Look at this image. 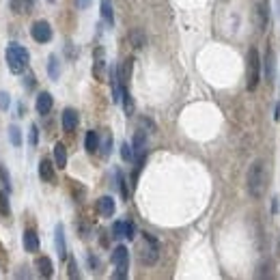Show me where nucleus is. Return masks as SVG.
Here are the masks:
<instances>
[{
  "instance_id": "30",
  "label": "nucleus",
  "mask_w": 280,
  "mask_h": 280,
  "mask_svg": "<svg viewBox=\"0 0 280 280\" xmlns=\"http://www.w3.org/2000/svg\"><path fill=\"white\" fill-rule=\"evenodd\" d=\"M134 237H136V224L132 220H125V239L132 241Z\"/></svg>"
},
{
  "instance_id": "29",
  "label": "nucleus",
  "mask_w": 280,
  "mask_h": 280,
  "mask_svg": "<svg viewBox=\"0 0 280 280\" xmlns=\"http://www.w3.org/2000/svg\"><path fill=\"white\" fill-rule=\"evenodd\" d=\"M130 39H132V43H134V48H136V50H140V48L144 46V37H142L140 30H132Z\"/></svg>"
},
{
  "instance_id": "5",
  "label": "nucleus",
  "mask_w": 280,
  "mask_h": 280,
  "mask_svg": "<svg viewBox=\"0 0 280 280\" xmlns=\"http://www.w3.org/2000/svg\"><path fill=\"white\" fill-rule=\"evenodd\" d=\"M112 265H114V274L112 278L116 280H123L128 278V269H130V250L125 246H116L112 250Z\"/></svg>"
},
{
  "instance_id": "26",
  "label": "nucleus",
  "mask_w": 280,
  "mask_h": 280,
  "mask_svg": "<svg viewBox=\"0 0 280 280\" xmlns=\"http://www.w3.org/2000/svg\"><path fill=\"white\" fill-rule=\"evenodd\" d=\"M121 102H123V110H125V114H132V112H134V99H132V95H130V91H128V86L123 88V97H121Z\"/></svg>"
},
{
  "instance_id": "34",
  "label": "nucleus",
  "mask_w": 280,
  "mask_h": 280,
  "mask_svg": "<svg viewBox=\"0 0 280 280\" xmlns=\"http://www.w3.org/2000/svg\"><path fill=\"white\" fill-rule=\"evenodd\" d=\"M69 278H80V272H78V263L76 259H69Z\"/></svg>"
},
{
  "instance_id": "21",
  "label": "nucleus",
  "mask_w": 280,
  "mask_h": 280,
  "mask_svg": "<svg viewBox=\"0 0 280 280\" xmlns=\"http://www.w3.org/2000/svg\"><path fill=\"white\" fill-rule=\"evenodd\" d=\"M114 177H116V185H119L121 190V196L128 201L130 198V188H128V179H125V175L121 173V170H114Z\"/></svg>"
},
{
  "instance_id": "6",
  "label": "nucleus",
  "mask_w": 280,
  "mask_h": 280,
  "mask_svg": "<svg viewBox=\"0 0 280 280\" xmlns=\"http://www.w3.org/2000/svg\"><path fill=\"white\" fill-rule=\"evenodd\" d=\"M30 37L37 43H48L52 41V26L46 20H37L30 26Z\"/></svg>"
},
{
  "instance_id": "12",
  "label": "nucleus",
  "mask_w": 280,
  "mask_h": 280,
  "mask_svg": "<svg viewBox=\"0 0 280 280\" xmlns=\"http://www.w3.org/2000/svg\"><path fill=\"white\" fill-rule=\"evenodd\" d=\"M114 209H116V203L112 196H102L97 201V213L102 215V218H112Z\"/></svg>"
},
{
  "instance_id": "25",
  "label": "nucleus",
  "mask_w": 280,
  "mask_h": 280,
  "mask_svg": "<svg viewBox=\"0 0 280 280\" xmlns=\"http://www.w3.org/2000/svg\"><path fill=\"white\" fill-rule=\"evenodd\" d=\"M0 213H3L5 218H9V215H11V205H9V192H5V190H0Z\"/></svg>"
},
{
  "instance_id": "24",
  "label": "nucleus",
  "mask_w": 280,
  "mask_h": 280,
  "mask_svg": "<svg viewBox=\"0 0 280 280\" xmlns=\"http://www.w3.org/2000/svg\"><path fill=\"white\" fill-rule=\"evenodd\" d=\"M9 140L13 147H22V130L17 125H9Z\"/></svg>"
},
{
  "instance_id": "28",
  "label": "nucleus",
  "mask_w": 280,
  "mask_h": 280,
  "mask_svg": "<svg viewBox=\"0 0 280 280\" xmlns=\"http://www.w3.org/2000/svg\"><path fill=\"white\" fill-rule=\"evenodd\" d=\"M121 158L125 162H134V147H132L130 142H123L121 144Z\"/></svg>"
},
{
  "instance_id": "9",
  "label": "nucleus",
  "mask_w": 280,
  "mask_h": 280,
  "mask_svg": "<svg viewBox=\"0 0 280 280\" xmlns=\"http://www.w3.org/2000/svg\"><path fill=\"white\" fill-rule=\"evenodd\" d=\"M54 246H56V255L60 261L67 259V241H65V227L56 224V231H54Z\"/></svg>"
},
{
  "instance_id": "36",
  "label": "nucleus",
  "mask_w": 280,
  "mask_h": 280,
  "mask_svg": "<svg viewBox=\"0 0 280 280\" xmlns=\"http://www.w3.org/2000/svg\"><path fill=\"white\" fill-rule=\"evenodd\" d=\"M9 7L13 13H22V0H9Z\"/></svg>"
},
{
  "instance_id": "14",
  "label": "nucleus",
  "mask_w": 280,
  "mask_h": 280,
  "mask_svg": "<svg viewBox=\"0 0 280 280\" xmlns=\"http://www.w3.org/2000/svg\"><path fill=\"white\" fill-rule=\"evenodd\" d=\"M22 241H24V250L26 252H37L39 250V235L35 233L33 229H26L24 231Z\"/></svg>"
},
{
  "instance_id": "19",
  "label": "nucleus",
  "mask_w": 280,
  "mask_h": 280,
  "mask_svg": "<svg viewBox=\"0 0 280 280\" xmlns=\"http://www.w3.org/2000/svg\"><path fill=\"white\" fill-rule=\"evenodd\" d=\"M102 17L108 26H114V9H112V3L110 0H102Z\"/></svg>"
},
{
  "instance_id": "2",
  "label": "nucleus",
  "mask_w": 280,
  "mask_h": 280,
  "mask_svg": "<svg viewBox=\"0 0 280 280\" xmlns=\"http://www.w3.org/2000/svg\"><path fill=\"white\" fill-rule=\"evenodd\" d=\"M5 60H7V67L11 74H24V71L28 69L30 54L24 46H20V43H9L5 50Z\"/></svg>"
},
{
  "instance_id": "39",
  "label": "nucleus",
  "mask_w": 280,
  "mask_h": 280,
  "mask_svg": "<svg viewBox=\"0 0 280 280\" xmlns=\"http://www.w3.org/2000/svg\"><path fill=\"white\" fill-rule=\"evenodd\" d=\"M88 265H91V267H95V269H97V267H99V261H97V259H95V257L91 255V257H88Z\"/></svg>"
},
{
  "instance_id": "16",
  "label": "nucleus",
  "mask_w": 280,
  "mask_h": 280,
  "mask_svg": "<svg viewBox=\"0 0 280 280\" xmlns=\"http://www.w3.org/2000/svg\"><path fill=\"white\" fill-rule=\"evenodd\" d=\"M35 267H37L39 276H43V278H52V274H54V265H52L50 257H37V261H35Z\"/></svg>"
},
{
  "instance_id": "33",
  "label": "nucleus",
  "mask_w": 280,
  "mask_h": 280,
  "mask_svg": "<svg viewBox=\"0 0 280 280\" xmlns=\"http://www.w3.org/2000/svg\"><path fill=\"white\" fill-rule=\"evenodd\" d=\"M9 106H11V97H9V93L0 91V110H9Z\"/></svg>"
},
{
  "instance_id": "42",
  "label": "nucleus",
  "mask_w": 280,
  "mask_h": 280,
  "mask_svg": "<svg viewBox=\"0 0 280 280\" xmlns=\"http://www.w3.org/2000/svg\"><path fill=\"white\" fill-rule=\"evenodd\" d=\"M48 3H54V0H48Z\"/></svg>"
},
{
  "instance_id": "8",
  "label": "nucleus",
  "mask_w": 280,
  "mask_h": 280,
  "mask_svg": "<svg viewBox=\"0 0 280 280\" xmlns=\"http://www.w3.org/2000/svg\"><path fill=\"white\" fill-rule=\"evenodd\" d=\"M60 123H63V130L67 134L76 132L78 123H80V114L74 110V108H65V110H63V116H60Z\"/></svg>"
},
{
  "instance_id": "35",
  "label": "nucleus",
  "mask_w": 280,
  "mask_h": 280,
  "mask_svg": "<svg viewBox=\"0 0 280 280\" xmlns=\"http://www.w3.org/2000/svg\"><path fill=\"white\" fill-rule=\"evenodd\" d=\"M33 9H35V0H22V13L24 15L33 13Z\"/></svg>"
},
{
  "instance_id": "3",
  "label": "nucleus",
  "mask_w": 280,
  "mask_h": 280,
  "mask_svg": "<svg viewBox=\"0 0 280 280\" xmlns=\"http://www.w3.org/2000/svg\"><path fill=\"white\" fill-rule=\"evenodd\" d=\"M261 65H263V60H261V56H259V50L257 48H250L248 50V78H246V88H248L250 93L257 91V86H259Z\"/></svg>"
},
{
  "instance_id": "31",
  "label": "nucleus",
  "mask_w": 280,
  "mask_h": 280,
  "mask_svg": "<svg viewBox=\"0 0 280 280\" xmlns=\"http://www.w3.org/2000/svg\"><path fill=\"white\" fill-rule=\"evenodd\" d=\"M0 181H3V185L7 188V192H11V177H9L7 168L3 164H0Z\"/></svg>"
},
{
  "instance_id": "41",
  "label": "nucleus",
  "mask_w": 280,
  "mask_h": 280,
  "mask_svg": "<svg viewBox=\"0 0 280 280\" xmlns=\"http://www.w3.org/2000/svg\"><path fill=\"white\" fill-rule=\"evenodd\" d=\"M17 112H20V116H24L26 114V106L24 104H17Z\"/></svg>"
},
{
  "instance_id": "27",
  "label": "nucleus",
  "mask_w": 280,
  "mask_h": 280,
  "mask_svg": "<svg viewBox=\"0 0 280 280\" xmlns=\"http://www.w3.org/2000/svg\"><path fill=\"white\" fill-rule=\"evenodd\" d=\"M112 237H114V239L125 237V220H116V222L112 224Z\"/></svg>"
},
{
  "instance_id": "18",
  "label": "nucleus",
  "mask_w": 280,
  "mask_h": 280,
  "mask_svg": "<svg viewBox=\"0 0 280 280\" xmlns=\"http://www.w3.org/2000/svg\"><path fill=\"white\" fill-rule=\"evenodd\" d=\"M84 149H86V153H97V149H99V134H97L95 130L86 132V138H84Z\"/></svg>"
},
{
  "instance_id": "32",
  "label": "nucleus",
  "mask_w": 280,
  "mask_h": 280,
  "mask_svg": "<svg viewBox=\"0 0 280 280\" xmlns=\"http://www.w3.org/2000/svg\"><path fill=\"white\" fill-rule=\"evenodd\" d=\"M28 142H30V147H37V142H39V128L37 125H30V138H28Z\"/></svg>"
},
{
  "instance_id": "10",
  "label": "nucleus",
  "mask_w": 280,
  "mask_h": 280,
  "mask_svg": "<svg viewBox=\"0 0 280 280\" xmlns=\"http://www.w3.org/2000/svg\"><path fill=\"white\" fill-rule=\"evenodd\" d=\"M263 69H265V78H267V82H274V80H276V54H274V50L269 48V46H267V50H265Z\"/></svg>"
},
{
  "instance_id": "7",
  "label": "nucleus",
  "mask_w": 280,
  "mask_h": 280,
  "mask_svg": "<svg viewBox=\"0 0 280 280\" xmlns=\"http://www.w3.org/2000/svg\"><path fill=\"white\" fill-rule=\"evenodd\" d=\"M255 15H257V28H259V33H263L267 22H269V5H267V0H257Z\"/></svg>"
},
{
  "instance_id": "38",
  "label": "nucleus",
  "mask_w": 280,
  "mask_h": 280,
  "mask_svg": "<svg viewBox=\"0 0 280 280\" xmlns=\"http://www.w3.org/2000/svg\"><path fill=\"white\" fill-rule=\"evenodd\" d=\"M91 3H93V0H76V7L78 9H88V7H91Z\"/></svg>"
},
{
  "instance_id": "1",
  "label": "nucleus",
  "mask_w": 280,
  "mask_h": 280,
  "mask_svg": "<svg viewBox=\"0 0 280 280\" xmlns=\"http://www.w3.org/2000/svg\"><path fill=\"white\" fill-rule=\"evenodd\" d=\"M269 183V175H267V164L265 160H255L248 168V175H246V188H248V194L252 198H261L265 194Z\"/></svg>"
},
{
  "instance_id": "22",
  "label": "nucleus",
  "mask_w": 280,
  "mask_h": 280,
  "mask_svg": "<svg viewBox=\"0 0 280 280\" xmlns=\"http://www.w3.org/2000/svg\"><path fill=\"white\" fill-rule=\"evenodd\" d=\"M99 151H102L104 158L110 155V151H112V134L110 132H106L102 136V140H99Z\"/></svg>"
},
{
  "instance_id": "4",
  "label": "nucleus",
  "mask_w": 280,
  "mask_h": 280,
  "mask_svg": "<svg viewBox=\"0 0 280 280\" xmlns=\"http://www.w3.org/2000/svg\"><path fill=\"white\" fill-rule=\"evenodd\" d=\"M160 257V243L151 233H142V248H140V261L144 265H155Z\"/></svg>"
},
{
  "instance_id": "23",
  "label": "nucleus",
  "mask_w": 280,
  "mask_h": 280,
  "mask_svg": "<svg viewBox=\"0 0 280 280\" xmlns=\"http://www.w3.org/2000/svg\"><path fill=\"white\" fill-rule=\"evenodd\" d=\"M132 67H134V58H128V60L123 63V69L119 71V76H121V82H123V86H128V82H130Z\"/></svg>"
},
{
  "instance_id": "15",
  "label": "nucleus",
  "mask_w": 280,
  "mask_h": 280,
  "mask_svg": "<svg viewBox=\"0 0 280 280\" xmlns=\"http://www.w3.org/2000/svg\"><path fill=\"white\" fill-rule=\"evenodd\" d=\"M102 56H104V50H95V65H93V76L99 80V82H104V80H106V60H104Z\"/></svg>"
},
{
  "instance_id": "40",
  "label": "nucleus",
  "mask_w": 280,
  "mask_h": 280,
  "mask_svg": "<svg viewBox=\"0 0 280 280\" xmlns=\"http://www.w3.org/2000/svg\"><path fill=\"white\" fill-rule=\"evenodd\" d=\"M274 119L280 121V104H276V108H274Z\"/></svg>"
},
{
  "instance_id": "37",
  "label": "nucleus",
  "mask_w": 280,
  "mask_h": 280,
  "mask_svg": "<svg viewBox=\"0 0 280 280\" xmlns=\"http://www.w3.org/2000/svg\"><path fill=\"white\" fill-rule=\"evenodd\" d=\"M24 80H26V82H24V84H26V88H35V74H33V71H28Z\"/></svg>"
},
{
  "instance_id": "11",
  "label": "nucleus",
  "mask_w": 280,
  "mask_h": 280,
  "mask_svg": "<svg viewBox=\"0 0 280 280\" xmlns=\"http://www.w3.org/2000/svg\"><path fill=\"white\" fill-rule=\"evenodd\" d=\"M56 164H52V160L48 158H43L39 162V177H41V181H46V183H52L54 179H56Z\"/></svg>"
},
{
  "instance_id": "20",
  "label": "nucleus",
  "mask_w": 280,
  "mask_h": 280,
  "mask_svg": "<svg viewBox=\"0 0 280 280\" xmlns=\"http://www.w3.org/2000/svg\"><path fill=\"white\" fill-rule=\"evenodd\" d=\"M48 74L52 80H58V76H60V63H58L56 54H50V58H48Z\"/></svg>"
},
{
  "instance_id": "13",
  "label": "nucleus",
  "mask_w": 280,
  "mask_h": 280,
  "mask_svg": "<svg viewBox=\"0 0 280 280\" xmlns=\"http://www.w3.org/2000/svg\"><path fill=\"white\" fill-rule=\"evenodd\" d=\"M52 106H54V97H52L48 91H41V93L37 95V102H35V108H37V112H39L41 116H46V114H50Z\"/></svg>"
},
{
  "instance_id": "17",
  "label": "nucleus",
  "mask_w": 280,
  "mask_h": 280,
  "mask_svg": "<svg viewBox=\"0 0 280 280\" xmlns=\"http://www.w3.org/2000/svg\"><path fill=\"white\" fill-rule=\"evenodd\" d=\"M54 164H56L58 170H63L67 166V147L63 142L54 144Z\"/></svg>"
}]
</instances>
